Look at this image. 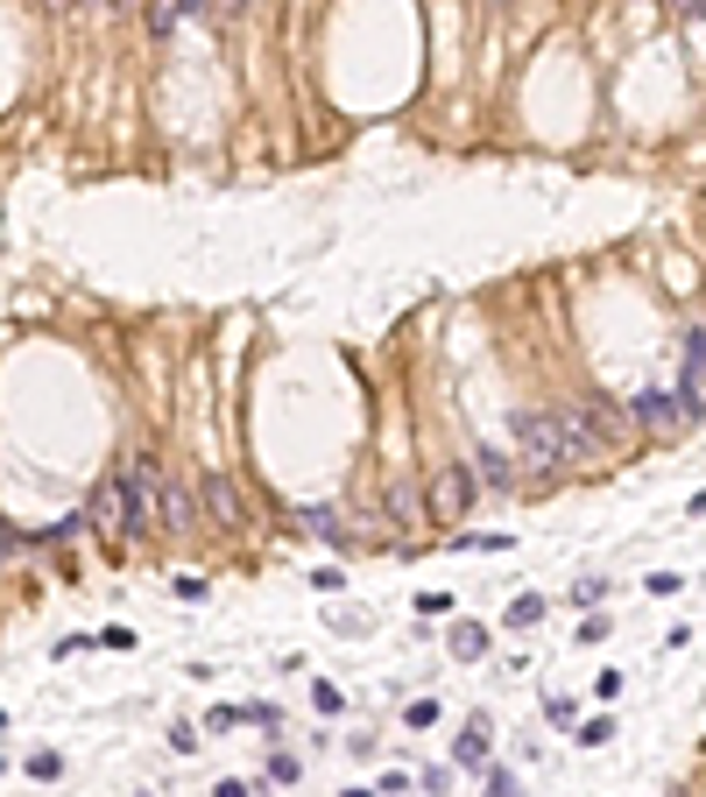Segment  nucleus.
Here are the masks:
<instances>
[{"label": "nucleus", "mask_w": 706, "mask_h": 797, "mask_svg": "<svg viewBox=\"0 0 706 797\" xmlns=\"http://www.w3.org/2000/svg\"><path fill=\"white\" fill-rule=\"evenodd\" d=\"M706 375V333H685V388H699Z\"/></svg>", "instance_id": "14"}, {"label": "nucleus", "mask_w": 706, "mask_h": 797, "mask_svg": "<svg viewBox=\"0 0 706 797\" xmlns=\"http://www.w3.org/2000/svg\"><path fill=\"white\" fill-rule=\"evenodd\" d=\"M8 558H14V530H8V522H0V565H8Z\"/></svg>", "instance_id": "21"}, {"label": "nucleus", "mask_w": 706, "mask_h": 797, "mask_svg": "<svg viewBox=\"0 0 706 797\" xmlns=\"http://www.w3.org/2000/svg\"><path fill=\"white\" fill-rule=\"evenodd\" d=\"M57 769H64V763H57V755H50V748H35V755H29V776H43V784H50V776H57Z\"/></svg>", "instance_id": "18"}, {"label": "nucleus", "mask_w": 706, "mask_h": 797, "mask_svg": "<svg viewBox=\"0 0 706 797\" xmlns=\"http://www.w3.org/2000/svg\"><path fill=\"white\" fill-rule=\"evenodd\" d=\"M488 8H502V0H488Z\"/></svg>", "instance_id": "25"}, {"label": "nucleus", "mask_w": 706, "mask_h": 797, "mask_svg": "<svg viewBox=\"0 0 706 797\" xmlns=\"http://www.w3.org/2000/svg\"><path fill=\"white\" fill-rule=\"evenodd\" d=\"M106 8H113V14H121V8H135V0H106Z\"/></svg>", "instance_id": "23"}, {"label": "nucleus", "mask_w": 706, "mask_h": 797, "mask_svg": "<svg viewBox=\"0 0 706 797\" xmlns=\"http://www.w3.org/2000/svg\"><path fill=\"white\" fill-rule=\"evenodd\" d=\"M347 797H381V790H347Z\"/></svg>", "instance_id": "24"}, {"label": "nucleus", "mask_w": 706, "mask_h": 797, "mask_svg": "<svg viewBox=\"0 0 706 797\" xmlns=\"http://www.w3.org/2000/svg\"><path fill=\"white\" fill-rule=\"evenodd\" d=\"M580 410H586V423H594L601 452H607V445H622L628 431H636V410H622V402H607V396H580Z\"/></svg>", "instance_id": "7"}, {"label": "nucleus", "mask_w": 706, "mask_h": 797, "mask_svg": "<svg viewBox=\"0 0 706 797\" xmlns=\"http://www.w3.org/2000/svg\"><path fill=\"white\" fill-rule=\"evenodd\" d=\"M530 621H544V593H523L516 607H509V629H530Z\"/></svg>", "instance_id": "15"}, {"label": "nucleus", "mask_w": 706, "mask_h": 797, "mask_svg": "<svg viewBox=\"0 0 706 797\" xmlns=\"http://www.w3.org/2000/svg\"><path fill=\"white\" fill-rule=\"evenodd\" d=\"M85 522H100V530H106V537H121V543L149 530V515H142V501H135V488H127V480H100V488H92Z\"/></svg>", "instance_id": "3"}, {"label": "nucleus", "mask_w": 706, "mask_h": 797, "mask_svg": "<svg viewBox=\"0 0 706 797\" xmlns=\"http://www.w3.org/2000/svg\"><path fill=\"white\" fill-rule=\"evenodd\" d=\"M452 656H460V664H473V656H488V629H473V621H460V629H452Z\"/></svg>", "instance_id": "13"}, {"label": "nucleus", "mask_w": 706, "mask_h": 797, "mask_svg": "<svg viewBox=\"0 0 706 797\" xmlns=\"http://www.w3.org/2000/svg\"><path fill=\"white\" fill-rule=\"evenodd\" d=\"M516 445H523V459H538V466L601 459V438H594V423H586L580 402H559V410H523V417H516Z\"/></svg>", "instance_id": "1"}, {"label": "nucleus", "mask_w": 706, "mask_h": 797, "mask_svg": "<svg viewBox=\"0 0 706 797\" xmlns=\"http://www.w3.org/2000/svg\"><path fill=\"white\" fill-rule=\"evenodd\" d=\"M177 22H184V0H149V35H156V43H170Z\"/></svg>", "instance_id": "12"}, {"label": "nucleus", "mask_w": 706, "mask_h": 797, "mask_svg": "<svg viewBox=\"0 0 706 797\" xmlns=\"http://www.w3.org/2000/svg\"><path fill=\"white\" fill-rule=\"evenodd\" d=\"M678 797H685V790H678Z\"/></svg>", "instance_id": "27"}, {"label": "nucleus", "mask_w": 706, "mask_h": 797, "mask_svg": "<svg viewBox=\"0 0 706 797\" xmlns=\"http://www.w3.org/2000/svg\"><path fill=\"white\" fill-rule=\"evenodd\" d=\"M488 797H523V790H516V776H509V769H488Z\"/></svg>", "instance_id": "17"}, {"label": "nucleus", "mask_w": 706, "mask_h": 797, "mask_svg": "<svg viewBox=\"0 0 706 797\" xmlns=\"http://www.w3.org/2000/svg\"><path fill=\"white\" fill-rule=\"evenodd\" d=\"M198 509L213 515L219 530H247V494H241V480H226V473L198 480Z\"/></svg>", "instance_id": "5"}, {"label": "nucleus", "mask_w": 706, "mask_h": 797, "mask_svg": "<svg viewBox=\"0 0 706 797\" xmlns=\"http://www.w3.org/2000/svg\"><path fill=\"white\" fill-rule=\"evenodd\" d=\"M473 488H481V480H473V466H438L431 488H424V515H431V522H460V515L473 509Z\"/></svg>", "instance_id": "4"}, {"label": "nucleus", "mask_w": 706, "mask_h": 797, "mask_svg": "<svg viewBox=\"0 0 706 797\" xmlns=\"http://www.w3.org/2000/svg\"><path fill=\"white\" fill-rule=\"evenodd\" d=\"M198 494L184 488V480H163V494H156V530H170V537H191L198 530Z\"/></svg>", "instance_id": "6"}, {"label": "nucleus", "mask_w": 706, "mask_h": 797, "mask_svg": "<svg viewBox=\"0 0 706 797\" xmlns=\"http://www.w3.org/2000/svg\"><path fill=\"white\" fill-rule=\"evenodd\" d=\"M304 530H311V537H326V543H339V551H347V522H339V509H304Z\"/></svg>", "instance_id": "11"}, {"label": "nucleus", "mask_w": 706, "mask_h": 797, "mask_svg": "<svg viewBox=\"0 0 706 797\" xmlns=\"http://www.w3.org/2000/svg\"><path fill=\"white\" fill-rule=\"evenodd\" d=\"M636 410V431H651V438H685L699 423V388H651V396H636L628 402Z\"/></svg>", "instance_id": "2"}, {"label": "nucleus", "mask_w": 706, "mask_h": 797, "mask_svg": "<svg viewBox=\"0 0 706 797\" xmlns=\"http://www.w3.org/2000/svg\"><path fill=\"white\" fill-rule=\"evenodd\" d=\"M657 8H664V14H678V22H699L706 0H657Z\"/></svg>", "instance_id": "16"}, {"label": "nucleus", "mask_w": 706, "mask_h": 797, "mask_svg": "<svg viewBox=\"0 0 706 797\" xmlns=\"http://www.w3.org/2000/svg\"><path fill=\"white\" fill-rule=\"evenodd\" d=\"M452 763H460V769H488V727H481V721H467L460 748H452Z\"/></svg>", "instance_id": "10"}, {"label": "nucleus", "mask_w": 706, "mask_h": 797, "mask_svg": "<svg viewBox=\"0 0 706 797\" xmlns=\"http://www.w3.org/2000/svg\"><path fill=\"white\" fill-rule=\"evenodd\" d=\"M213 797H247V784H219V790H213Z\"/></svg>", "instance_id": "22"}, {"label": "nucleus", "mask_w": 706, "mask_h": 797, "mask_svg": "<svg viewBox=\"0 0 706 797\" xmlns=\"http://www.w3.org/2000/svg\"><path fill=\"white\" fill-rule=\"evenodd\" d=\"M170 748L191 755V748H198V727H184V721H177V727H170Z\"/></svg>", "instance_id": "19"}, {"label": "nucleus", "mask_w": 706, "mask_h": 797, "mask_svg": "<svg viewBox=\"0 0 706 797\" xmlns=\"http://www.w3.org/2000/svg\"><path fill=\"white\" fill-rule=\"evenodd\" d=\"M473 480H481V488H494V494H509V488H523V466L509 459V452H494V445H488V452L473 459Z\"/></svg>", "instance_id": "8"}, {"label": "nucleus", "mask_w": 706, "mask_h": 797, "mask_svg": "<svg viewBox=\"0 0 706 797\" xmlns=\"http://www.w3.org/2000/svg\"><path fill=\"white\" fill-rule=\"evenodd\" d=\"M0 727H8V721H0Z\"/></svg>", "instance_id": "26"}, {"label": "nucleus", "mask_w": 706, "mask_h": 797, "mask_svg": "<svg viewBox=\"0 0 706 797\" xmlns=\"http://www.w3.org/2000/svg\"><path fill=\"white\" fill-rule=\"evenodd\" d=\"M607 734H615V721H586V734H580V748H601Z\"/></svg>", "instance_id": "20"}, {"label": "nucleus", "mask_w": 706, "mask_h": 797, "mask_svg": "<svg viewBox=\"0 0 706 797\" xmlns=\"http://www.w3.org/2000/svg\"><path fill=\"white\" fill-rule=\"evenodd\" d=\"M381 515H389L396 530H410V522H424V494H417L410 480H389V494H381Z\"/></svg>", "instance_id": "9"}]
</instances>
